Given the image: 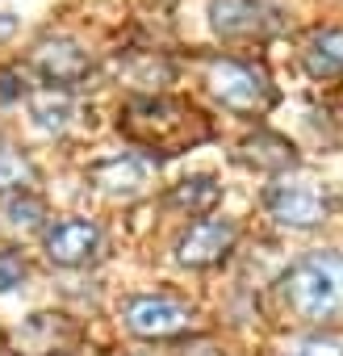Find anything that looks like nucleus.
<instances>
[{"mask_svg":"<svg viewBox=\"0 0 343 356\" xmlns=\"http://www.w3.org/2000/svg\"><path fill=\"white\" fill-rule=\"evenodd\" d=\"M301 59H306V72L318 76V80L339 76L343 72V30H318V34H310Z\"/></svg>","mask_w":343,"mask_h":356,"instance_id":"nucleus-12","label":"nucleus"},{"mask_svg":"<svg viewBox=\"0 0 343 356\" xmlns=\"http://www.w3.org/2000/svg\"><path fill=\"white\" fill-rule=\"evenodd\" d=\"M117 130L130 143H138L142 151H159V155L193 151L197 143H206L214 134L210 118L197 105L176 101V97H134L122 109Z\"/></svg>","mask_w":343,"mask_h":356,"instance_id":"nucleus-1","label":"nucleus"},{"mask_svg":"<svg viewBox=\"0 0 343 356\" xmlns=\"http://www.w3.org/2000/svg\"><path fill=\"white\" fill-rule=\"evenodd\" d=\"M268 210L281 227H318L326 214H331V197L318 181H306V176H297V181H281L268 189Z\"/></svg>","mask_w":343,"mask_h":356,"instance_id":"nucleus-5","label":"nucleus"},{"mask_svg":"<svg viewBox=\"0 0 343 356\" xmlns=\"http://www.w3.org/2000/svg\"><path fill=\"white\" fill-rule=\"evenodd\" d=\"M289 356H343V343L335 335H310L289 348Z\"/></svg>","mask_w":343,"mask_h":356,"instance_id":"nucleus-17","label":"nucleus"},{"mask_svg":"<svg viewBox=\"0 0 343 356\" xmlns=\"http://www.w3.org/2000/svg\"><path fill=\"white\" fill-rule=\"evenodd\" d=\"M235 239H239V227L231 218H201V222H193L181 235L176 260L189 264V268H210V264H218L235 248Z\"/></svg>","mask_w":343,"mask_h":356,"instance_id":"nucleus-8","label":"nucleus"},{"mask_svg":"<svg viewBox=\"0 0 343 356\" xmlns=\"http://www.w3.org/2000/svg\"><path fill=\"white\" fill-rule=\"evenodd\" d=\"M206 80H210V92H214L226 109H235V113H256V118H260V113H268V109L276 105L272 80H268L260 67L243 63V59H210Z\"/></svg>","mask_w":343,"mask_h":356,"instance_id":"nucleus-3","label":"nucleus"},{"mask_svg":"<svg viewBox=\"0 0 343 356\" xmlns=\"http://www.w3.org/2000/svg\"><path fill=\"white\" fill-rule=\"evenodd\" d=\"M17 30V22H13V13H0V42H5L9 34Z\"/></svg>","mask_w":343,"mask_h":356,"instance_id":"nucleus-19","label":"nucleus"},{"mask_svg":"<svg viewBox=\"0 0 343 356\" xmlns=\"http://www.w3.org/2000/svg\"><path fill=\"white\" fill-rule=\"evenodd\" d=\"M34 185V168L13 151V147H5L0 143V193H22V189H30Z\"/></svg>","mask_w":343,"mask_h":356,"instance_id":"nucleus-16","label":"nucleus"},{"mask_svg":"<svg viewBox=\"0 0 343 356\" xmlns=\"http://www.w3.org/2000/svg\"><path fill=\"white\" fill-rule=\"evenodd\" d=\"M26 277V260L17 252H0V293H9L13 285H22Z\"/></svg>","mask_w":343,"mask_h":356,"instance_id":"nucleus-18","label":"nucleus"},{"mask_svg":"<svg viewBox=\"0 0 343 356\" xmlns=\"http://www.w3.org/2000/svg\"><path fill=\"white\" fill-rule=\"evenodd\" d=\"M239 155H243L247 163L264 168V172H285V168H293V163H297L293 143H289V138H281V134H268V130L251 134V138L239 147Z\"/></svg>","mask_w":343,"mask_h":356,"instance_id":"nucleus-11","label":"nucleus"},{"mask_svg":"<svg viewBox=\"0 0 343 356\" xmlns=\"http://www.w3.org/2000/svg\"><path fill=\"white\" fill-rule=\"evenodd\" d=\"M167 202L176 206V210H189V214H210L218 202H222V185L214 181V176H185L181 185H172Z\"/></svg>","mask_w":343,"mask_h":356,"instance_id":"nucleus-13","label":"nucleus"},{"mask_svg":"<svg viewBox=\"0 0 343 356\" xmlns=\"http://www.w3.org/2000/svg\"><path fill=\"white\" fill-rule=\"evenodd\" d=\"M210 22L231 42H264L285 26V13L268 0H214Z\"/></svg>","mask_w":343,"mask_h":356,"instance_id":"nucleus-4","label":"nucleus"},{"mask_svg":"<svg viewBox=\"0 0 343 356\" xmlns=\"http://www.w3.org/2000/svg\"><path fill=\"white\" fill-rule=\"evenodd\" d=\"M126 327L142 339H172L193 327V314L172 298H134L126 306Z\"/></svg>","mask_w":343,"mask_h":356,"instance_id":"nucleus-7","label":"nucleus"},{"mask_svg":"<svg viewBox=\"0 0 343 356\" xmlns=\"http://www.w3.org/2000/svg\"><path fill=\"white\" fill-rule=\"evenodd\" d=\"M34 67L51 88H67L88 76V55L72 38H47L34 47Z\"/></svg>","mask_w":343,"mask_h":356,"instance_id":"nucleus-9","label":"nucleus"},{"mask_svg":"<svg viewBox=\"0 0 343 356\" xmlns=\"http://www.w3.org/2000/svg\"><path fill=\"white\" fill-rule=\"evenodd\" d=\"M42 243H47V260L51 264L80 268V264H88L101 252V227L88 222V218H59V222L47 227Z\"/></svg>","mask_w":343,"mask_h":356,"instance_id":"nucleus-6","label":"nucleus"},{"mask_svg":"<svg viewBox=\"0 0 343 356\" xmlns=\"http://www.w3.org/2000/svg\"><path fill=\"white\" fill-rule=\"evenodd\" d=\"M92 181L109 197H134L147 185V168H142L138 155H113V159H105V163L92 168Z\"/></svg>","mask_w":343,"mask_h":356,"instance_id":"nucleus-10","label":"nucleus"},{"mask_svg":"<svg viewBox=\"0 0 343 356\" xmlns=\"http://www.w3.org/2000/svg\"><path fill=\"white\" fill-rule=\"evenodd\" d=\"M30 113L42 130H63L67 113H72V101H67L63 88H42V92H30Z\"/></svg>","mask_w":343,"mask_h":356,"instance_id":"nucleus-14","label":"nucleus"},{"mask_svg":"<svg viewBox=\"0 0 343 356\" xmlns=\"http://www.w3.org/2000/svg\"><path fill=\"white\" fill-rule=\"evenodd\" d=\"M0 214H5V227H13V231H34V227H42L47 206H42V197H34L30 189H22V193H13L5 202Z\"/></svg>","mask_w":343,"mask_h":356,"instance_id":"nucleus-15","label":"nucleus"},{"mask_svg":"<svg viewBox=\"0 0 343 356\" xmlns=\"http://www.w3.org/2000/svg\"><path fill=\"white\" fill-rule=\"evenodd\" d=\"M281 289H285V302L310 323H326V318L343 314V256L314 252V256L297 260L285 273Z\"/></svg>","mask_w":343,"mask_h":356,"instance_id":"nucleus-2","label":"nucleus"}]
</instances>
